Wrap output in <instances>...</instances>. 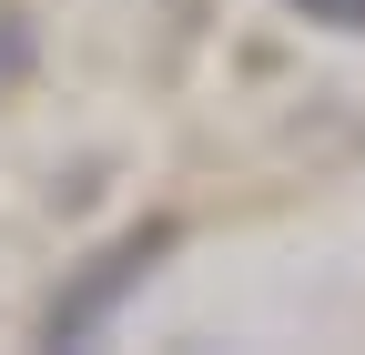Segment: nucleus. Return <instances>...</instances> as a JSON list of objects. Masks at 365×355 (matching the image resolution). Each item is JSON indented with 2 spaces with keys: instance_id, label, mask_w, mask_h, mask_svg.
<instances>
[{
  "instance_id": "7ed1b4c3",
  "label": "nucleus",
  "mask_w": 365,
  "mask_h": 355,
  "mask_svg": "<svg viewBox=\"0 0 365 355\" xmlns=\"http://www.w3.org/2000/svg\"><path fill=\"white\" fill-rule=\"evenodd\" d=\"M21 71H31V31H21L11 11H0V92H11V81H21Z\"/></svg>"
},
{
  "instance_id": "f257e3e1",
  "label": "nucleus",
  "mask_w": 365,
  "mask_h": 355,
  "mask_svg": "<svg viewBox=\"0 0 365 355\" xmlns=\"http://www.w3.org/2000/svg\"><path fill=\"white\" fill-rule=\"evenodd\" d=\"M182 244V224L173 213H143V224H122L102 254L81 264V274H61V294L41 304V345H91V335H112V315L132 294H143L153 274H163V254Z\"/></svg>"
},
{
  "instance_id": "f03ea898",
  "label": "nucleus",
  "mask_w": 365,
  "mask_h": 355,
  "mask_svg": "<svg viewBox=\"0 0 365 355\" xmlns=\"http://www.w3.org/2000/svg\"><path fill=\"white\" fill-rule=\"evenodd\" d=\"M294 21H314V31H345V41H365V0H284Z\"/></svg>"
}]
</instances>
